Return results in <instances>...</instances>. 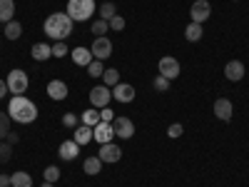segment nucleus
Segmentation results:
<instances>
[{
    "label": "nucleus",
    "mask_w": 249,
    "mask_h": 187,
    "mask_svg": "<svg viewBox=\"0 0 249 187\" xmlns=\"http://www.w3.org/2000/svg\"><path fill=\"white\" fill-rule=\"evenodd\" d=\"M8 115H10L13 122L30 125V122H35V117H37V108H35V102L28 100L25 95H13L10 102H8Z\"/></svg>",
    "instance_id": "1"
},
{
    "label": "nucleus",
    "mask_w": 249,
    "mask_h": 187,
    "mask_svg": "<svg viewBox=\"0 0 249 187\" xmlns=\"http://www.w3.org/2000/svg\"><path fill=\"white\" fill-rule=\"evenodd\" d=\"M45 35L53 37L55 43H60V40H68L72 35V28H75V20L68 15V13H53L48 15L45 20Z\"/></svg>",
    "instance_id": "2"
},
{
    "label": "nucleus",
    "mask_w": 249,
    "mask_h": 187,
    "mask_svg": "<svg viewBox=\"0 0 249 187\" xmlns=\"http://www.w3.org/2000/svg\"><path fill=\"white\" fill-rule=\"evenodd\" d=\"M95 0H70V3H68V15L75 20V23H77V20H80V23H85V20H90L92 15H95Z\"/></svg>",
    "instance_id": "3"
},
{
    "label": "nucleus",
    "mask_w": 249,
    "mask_h": 187,
    "mask_svg": "<svg viewBox=\"0 0 249 187\" xmlns=\"http://www.w3.org/2000/svg\"><path fill=\"white\" fill-rule=\"evenodd\" d=\"M5 82H8V90H10L13 95H23V93L28 90V85H30L28 73H25V70H20V68L10 70L8 77H5Z\"/></svg>",
    "instance_id": "4"
},
{
    "label": "nucleus",
    "mask_w": 249,
    "mask_h": 187,
    "mask_svg": "<svg viewBox=\"0 0 249 187\" xmlns=\"http://www.w3.org/2000/svg\"><path fill=\"white\" fill-rule=\"evenodd\" d=\"M112 130H115V137L130 140V137L135 135V122H132L130 117H122V115H117V117L112 120Z\"/></svg>",
    "instance_id": "5"
},
{
    "label": "nucleus",
    "mask_w": 249,
    "mask_h": 187,
    "mask_svg": "<svg viewBox=\"0 0 249 187\" xmlns=\"http://www.w3.org/2000/svg\"><path fill=\"white\" fill-rule=\"evenodd\" d=\"M110 100H112V90L107 85H97L90 90V102H92V108H107L110 105Z\"/></svg>",
    "instance_id": "6"
},
{
    "label": "nucleus",
    "mask_w": 249,
    "mask_h": 187,
    "mask_svg": "<svg viewBox=\"0 0 249 187\" xmlns=\"http://www.w3.org/2000/svg\"><path fill=\"white\" fill-rule=\"evenodd\" d=\"M190 15H192V23H199V25H202V23H207V20H210V15H212V5L207 3V0H195Z\"/></svg>",
    "instance_id": "7"
},
{
    "label": "nucleus",
    "mask_w": 249,
    "mask_h": 187,
    "mask_svg": "<svg viewBox=\"0 0 249 187\" xmlns=\"http://www.w3.org/2000/svg\"><path fill=\"white\" fill-rule=\"evenodd\" d=\"M160 75H164L167 80H175L177 75H179V60L177 57H172V55H164L162 60H160Z\"/></svg>",
    "instance_id": "8"
},
{
    "label": "nucleus",
    "mask_w": 249,
    "mask_h": 187,
    "mask_svg": "<svg viewBox=\"0 0 249 187\" xmlns=\"http://www.w3.org/2000/svg\"><path fill=\"white\" fill-rule=\"evenodd\" d=\"M97 157L102 160V162H120V157H122V150H120V145H115V142H105V145H100V152H97Z\"/></svg>",
    "instance_id": "9"
},
{
    "label": "nucleus",
    "mask_w": 249,
    "mask_h": 187,
    "mask_svg": "<svg viewBox=\"0 0 249 187\" xmlns=\"http://www.w3.org/2000/svg\"><path fill=\"white\" fill-rule=\"evenodd\" d=\"M92 57L95 60H107L112 55V43L107 37H95V43H92Z\"/></svg>",
    "instance_id": "10"
},
{
    "label": "nucleus",
    "mask_w": 249,
    "mask_h": 187,
    "mask_svg": "<svg viewBox=\"0 0 249 187\" xmlns=\"http://www.w3.org/2000/svg\"><path fill=\"white\" fill-rule=\"evenodd\" d=\"M92 132H95V142H100V145H105V142H112V137H115V130H112V122H97L95 128H92Z\"/></svg>",
    "instance_id": "11"
},
{
    "label": "nucleus",
    "mask_w": 249,
    "mask_h": 187,
    "mask_svg": "<svg viewBox=\"0 0 249 187\" xmlns=\"http://www.w3.org/2000/svg\"><path fill=\"white\" fill-rule=\"evenodd\" d=\"M232 115H234L232 102L227 100V97H219V100L214 102V117H217V120H222V122H230V120H232Z\"/></svg>",
    "instance_id": "12"
},
{
    "label": "nucleus",
    "mask_w": 249,
    "mask_h": 187,
    "mask_svg": "<svg viewBox=\"0 0 249 187\" xmlns=\"http://www.w3.org/2000/svg\"><path fill=\"white\" fill-rule=\"evenodd\" d=\"M112 97L117 100V102H132L135 100V88L132 85H127V82H117V85L112 88Z\"/></svg>",
    "instance_id": "13"
},
{
    "label": "nucleus",
    "mask_w": 249,
    "mask_h": 187,
    "mask_svg": "<svg viewBox=\"0 0 249 187\" xmlns=\"http://www.w3.org/2000/svg\"><path fill=\"white\" fill-rule=\"evenodd\" d=\"M224 77L230 80V82L242 80V77H244V62H239V60H230V62L224 65Z\"/></svg>",
    "instance_id": "14"
},
{
    "label": "nucleus",
    "mask_w": 249,
    "mask_h": 187,
    "mask_svg": "<svg viewBox=\"0 0 249 187\" xmlns=\"http://www.w3.org/2000/svg\"><path fill=\"white\" fill-rule=\"evenodd\" d=\"M57 155L62 157V160H75L77 155H80V145L75 142V140H65V142H62L60 145V148H57Z\"/></svg>",
    "instance_id": "15"
},
{
    "label": "nucleus",
    "mask_w": 249,
    "mask_h": 187,
    "mask_svg": "<svg viewBox=\"0 0 249 187\" xmlns=\"http://www.w3.org/2000/svg\"><path fill=\"white\" fill-rule=\"evenodd\" d=\"M48 95H50L53 100H65V97H68L65 80H50V82H48Z\"/></svg>",
    "instance_id": "16"
},
{
    "label": "nucleus",
    "mask_w": 249,
    "mask_h": 187,
    "mask_svg": "<svg viewBox=\"0 0 249 187\" xmlns=\"http://www.w3.org/2000/svg\"><path fill=\"white\" fill-rule=\"evenodd\" d=\"M70 55H72V62H75V65H80V68H88L90 62L95 60V57H92V50H90V48H75V50H72Z\"/></svg>",
    "instance_id": "17"
},
{
    "label": "nucleus",
    "mask_w": 249,
    "mask_h": 187,
    "mask_svg": "<svg viewBox=\"0 0 249 187\" xmlns=\"http://www.w3.org/2000/svg\"><path fill=\"white\" fill-rule=\"evenodd\" d=\"M72 140L82 148V145H88V142L95 140V132H92V128H88V125H77L75 132H72Z\"/></svg>",
    "instance_id": "18"
},
{
    "label": "nucleus",
    "mask_w": 249,
    "mask_h": 187,
    "mask_svg": "<svg viewBox=\"0 0 249 187\" xmlns=\"http://www.w3.org/2000/svg\"><path fill=\"white\" fill-rule=\"evenodd\" d=\"M30 55H33L37 62H43V60L53 57V45H48V43H35L33 50H30Z\"/></svg>",
    "instance_id": "19"
},
{
    "label": "nucleus",
    "mask_w": 249,
    "mask_h": 187,
    "mask_svg": "<svg viewBox=\"0 0 249 187\" xmlns=\"http://www.w3.org/2000/svg\"><path fill=\"white\" fill-rule=\"evenodd\" d=\"M100 170H102V160L97 155L85 157V162H82V172L85 175H100Z\"/></svg>",
    "instance_id": "20"
},
{
    "label": "nucleus",
    "mask_w": 249,
    "mask_h": 187,
    "mask_svg": "<svg viewBox=\"0 0 249 187\" xmlns=\"http://www.w3.org/2000/svg\"><path fill=\"white\" fill-rule=\"evenodd\" d=\"M13 15H15V3L13 0H0V23H10L13 20Z\"/></svg>",
    "instance_id": "21"
},
{
    "label": "nucleus",
    "mask_w": 249,
    "mask_h": 187,
    "mask_svg": "<svg viewBox=\"0 0 249 187\" xmlns=\"http://www.w3.org/2000/svg\"><path fill=\"white\" fill-rule=\"evenodd\" d=\"M10 187H33V177L28 172H13L10 175Z\"/></svg>",
    "instance_id": "22"
},
{
    "label": "nucleus",
    "mask_w": 249,
    "mask_h": 187,
    "mask_svg": "<svg viewBox=\"0 0 249 187\" xmlns=\"http://www.w3.org/2000/svg\"><path fill=\"white\" fill-rule=\"evenodd\" d=\"M80 122H82V125H88V128H95V125L100 122V110H95V108H88L85 112L80 115Z\"/></svg>",
    "instance_id": "23"
},
{
    "label": "nucleus",
    "mask_w": 249,
    "mask_h": 187,
    "mask_svg": "<svg viewBox=\"0 0 249 187\" xmlns=\"http://www.w3.org/2000/svg\"><path fill=\"white\" fill-rule=\"evenodd\" d=\"M20 35H23V25H20L18 20H10V23H5V37H8V40H18Z\"/></svg>",
    "instance_id": "24"
},
{
    "label": "nucleus",
    "mask_w": 249,
    "mask_h": 187,
    "mask_svg": "<svg viewBox=\"0 0 249 187\" xmlns=\"http://www.w3.org/2000/svg\"><path fill=\"white\" fill-rule=\"evenodd\" d=\"M202 33H204V30H202L199 23H190V25H187V30H184V37L190 40V43H197V40L202 37Z\"/></svg>",
    "instance_id": "25"
},
{
    "label": "nucleus",
    "mask_w": 249,
    "mask_h": 187,
    "mask_svg": "<svg viewBox=\"0 0 249 187\" xmlns=\"http://www.w3.org/2000/svg\"><path fill=\"white\" fill-rule=\"evenodd\" d=\"M110 30V23H107V20H95V23H92V35L95 37H105V33Z\"/></svg>",
    "instance_id": "26"
},
{
    "label": "nucleus",
    "mask_w": 249,
    "mask_h": 187,
    "mask_svg": "<svg viewBox=\"0 0 249 187\" xmlns=\"http://www.w3.org/2000/svg\"><path fill=\"white\" fill-rule=\"evenodd\" d=\"M115 15H117V5L115 3H102L100 5V18L102 20H112Z\"/></svg>",
    "instance_id": "27"
},
{
    "label": "nucleus",
    "mask_w": 249,
    "mask_h": 187,
    "mask_svg": "<svg viewBox=\"0 0 249 187\" xmlns=\"http://www.w3.org/2000/svg\"><path fill=\"white\" fill-rule=\"evenodd\" d=\"M102 77H105V85H107V88H115L117 82H120V73H117L115 68H107L105 73H102Z\"/></svg>",
    "instance_id": "28"
},
{
    "label": "nucleus",
    "mask_w": 249,
    "mask_h": 187,
    "mask_svg": "<svg viewBox=\"0 0 249 187\" xmlns=\"http://www.w3.org/2000/svg\"><path fill=\"white\" fill-rule=\"evenodd\" d=\"M10 115H5V112H0V140H5L8 137V132H10Z\"/></svg>",
    "instance_id": "29"
},
{
    "label": "nucleus",
    "mask_w": 249,
    "mask_h": 187,
    "mask_svg": "<svg viewBox=\"0 0 249 187\" xmlns=\"http://www.w3.org/2000/svg\"><path fill=\"white\" fill-rule=\"evenodd\" d=\"M10 157H13V145L10 142H0V165L10 162Z\"/></svg>",
    "instance_id": "30"
},
{
    "label": "nucleus",
    "mask_w": 249,
    "mask_h": 187,
    "mask_svg": "<svg viewBox=\"0 0 249 187\" xmlns=\"http://www.w3.org/2000/svg\"><path fill=\"white\" fill-rule=\"evenodd\" d=\"M88 73L90 77H102V73H105V65H102V60H92L88 65Z\"/></svg>",
    "instance_id": "31"
},
{
    "label": "nucleus",
    "mask_w": 249,
    "mask_h": 187,
    "mask_svg": "<svg viewBox=\"0 0 249 187\" xmlns=\"http://www.w3.org/2000/svg\"><path fill=\"white\" fill-rule=\"evenodd\" d=\"M43 180L45 182H57L60 180V168H55V165H50V168H45V172H43Z\"/></svg>",
    "instance_id": "32"
},
{
    "label": "nucleus",
    "mask_w": 249,
    "mask_h": 187,
    "mask_svg": "<svg viewBox=\"0 0 249 187\" xmlns=\"http://www.w3.org/2000/svg\"><path fill=\"white\" fill-rule=\"evenodd\" d=\"M170 82H172V80H167L164 75H157L155 82H152V88H155L157 93H164V90H170Z\"/></svg>",
    "instance_id": "33"
},
{
    "label": "nucleus",
    "mask_w": 249,
    "mask_h": 187,
    "mask_svg": "<svg viewBox=\"0 0 249 187\" xmlns=\"http://www.w3.org/2000/svg\"><path fill=\"white\" fill-rule=\"evenodd\" d=\"M65 55H70V50L65 45V40H60V43L53 45V57H65Z\"/></svg>",
    "instance_id": "34"
},
{
    "label": "nucleus",
    "mask_w": 249,
    "mask_h": 187,
    "mask_svg": "<svg viewBox=\"0 0 249 187\" xmlns=\"http://www.w3.org/2000/svg\"><path fill=\"white\" fill-rule=\"evenodd\" d=\"M182 132H184V128H182V125H179V122H172V125H170V128H167V135H170L172 140H177V137H179Z\"/></svg>",
    "instance_id": "35"
},
{
    "label": "nucleus",
    "mask_w": 249,
    "mask_h": 187,
    "mask_svg": "<svg viewBox=\"0 0 249 187\" xmlns=\"http://www.w3.org/2000/svg\"><path fill=\"white\" fill-rule=\"evenodd\" d=\"M77 122H80V117H77V115H72V112L62 115V125H65V128H77Z\"/></svg>",
    "instance_id": "36"
},
{
    "label": "nucleus",
    "mask_w": 249,
    "mask_h": 187,
    "mask_svg": "<svg viewBox=\"0 0 249 187\" xmlns=\"http://www.w3.org/2000/svg\"><path fill=\"white\" fill-rule=\"evenodd\" d=\"M110 23V30H124V18L122 15H115L112 20H107Z\"/></svg>",
    "instance_id": "37"
},
{
    "label": "nucleus",
    "mask_w": 249,
    "mask_h": 187,
    "mask_svg": "<svg viewBox=\"0 0 249 187\" xmlns=\"http://www.w3.org/2000/svg\"><path fill=\"white\" fill-rule=\"evenodd\" d=\"M115 117H117V115H115L110 108H102V110H100V120H102V122H112Z\"/></svg>",
    "instance_id": "38"
},
{
    "label": "nucleus",
    "mask_w": 249,
    "mask_h": 187,
    "mask_svg": "<svg viewBox=\"0 0 249 187\" xmlns=\"http://www.w3.org/2000/svg\"><path fill=\"white\" fill-rule=\"evenodd\" d=\"M8 93H10V90H8V82H5V80H0V100H3Z\"/></svg>",
    "instance_id": "39"
},
{
    "label": "nucleus",
    "mask_w": 249,
    "mask_h": 187,
    "mask_svg": "<svg viewBox=\"0 0 249 187\" xmlns=\"http://www.w3.org/2000/svg\"><path fill=\"white\" fill-rule=\"evenodd\" d=\"M20 137H18V132H8V137H5V142H10V145H15Z\"/></svg>",
    "instance_id": "40"
},
{
    "label": "nucleus",
    "mask_w": 249,
    "mask_h": 187,
    "mask_svg": "<svg viewBox=\"0 0 249 187\" xmlns=\"http://www.w3.org/2000/svg\"><path fill=\"white\" fill-rule=\"evenodd\" d=\"M0 187H10V177H5V175H0Z\"/></svg>",
    "instance_id": "41"
},
{
    "label": "nucleus",
    "mask_w": 249,
    "mask_h": 187,
    "mask_svg": "<svg viewBox=\"0 0 249 187\" xmlns=\"http://www.w3.org/2000/svg\"><path fill=\"white\" fill-rule=\"evenodd\" d=\"M43 187H53V182H43Z\"/></svg>",
    "instance_id": "42"
}]
</instances>
